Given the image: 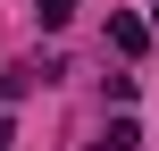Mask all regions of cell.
I'll use <instances>...</instances> for the list:
<instances>
[{
    "label": "cell",
    "mask_w": 159,
    "mask_h": 151,
    "mask_svg": "<svg viewBox=\"0 0 159 151\" xmlns=\"http://www.w3.org/2000/svg\"><path fill=\"white\" fill-rule=\"evenodd\" d=\"M109 42H117V50H126V59H143V50H151V25H143V17H126V8H117V17H109Z\"/></svg>",
    "instance_id": "obj_1"
},
{
    "label": "cell",
    "mask_w": 159,
    "mask_h": 151,
    "mask_svg": "<svg viewBox=\"0 0 159 151\" xmlns=\"http://www.w3.org/2000/svg\"><path fill=\"white\" fill-rule=\"evenodd\" d=\"M101 151H143V126H134V118H117V126L101 134Z\"/></svg>",
    "instance_id": "obj_2"
},
{
    "label": "cell",
    "mask_w": 159,
    "mask_h": 151,
    "mask_svg": "<svg viewBox=\"0 0 159 151\" xmlns=\"http://www.w3.org/2000/svg\"><path fill=\"white\" fill-rule=\"evenodd\" d=\"M25 84H34V67H8V76H0V109H8V101H25Z\"/></svg>",
    "instance_id": "obj_3"
},
{
    "label": "cell",
    "mask_w": 159,
    "mask_h": 151,
    "mask_svg": "<svg viewBox=\"0 0 159 151\" xmlns=\"http://www.w3.org/2000/svg\"><path fill=\"white\" fill-rule=\"evenodd\" d=\"M34 17H42V25H50V34H59V25H67V17H75V0H34Z\"/></svg>",
    "instance_id": "obj_4"
},
{
    "label": "cell",
    "mask_w": 159,
    "mask_h": 151,
    "mask_svg": "<svg viewBox=\"0 0 159 151\" xmlns=\"http://www.w3.org/2000/svg\"><path fill=\"white\" fill-rule=\"evenodd\" d=\"M0 151H8V118H0Z\"/></svg>",
    "instance_id": "obj_5"
}]
</instances>
